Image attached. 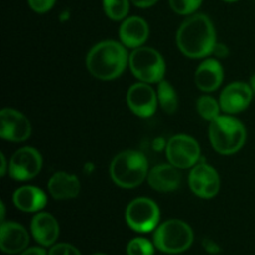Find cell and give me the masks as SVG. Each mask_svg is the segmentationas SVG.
I'll return each instance as SVG.
<instances>
[{
	"instance_id": "1",
	"label": "cell",
	"mask_w": 255,
	"mask_h": 255,
	"mask_svg": "<svg viewBox=\"0 0 255 255\" xmlns=\"http://www.w3.org/2000/svg\"><path fill=\"white\" fill-rule=\"evenodd\" d=\"M179 51L191 59H201L213 52L216 29L207 15L196 14L182 22L176 35Z\"/></svg>"
},
{
	"instance_id": "2",
	"label": "cell",
	"mask_w": 255,
	"mask_h": 255,
	"mask_svg": "<svg viewBox=\"0 0 255 255\" xmlns=\"http://www.w3.org/2000/svg\"><path fill=\"white\" fill-rule=\"evenodd\" d=\"M129 56L122 42L105 40L95 45L86 56V67L99 80H115L125 71Z\"/></svg>"
},
{
	"instance_id": "3",
	"label": "cell",
	"mask_w": 255,
	"mask_h": 255,
	"mask_svg": "<svg viewBox=\"0 0 255 255\" xmlns=\"http://www.w3.org/2000/svg\"><path fill=\"white\" fill-rule=\"evenodd\" d=\"M110 174L121 188H136L148 176V163L138 151H124L117 154L110 166Z\"/></svg>"
},
{
	"instance_id": "4",
	"label": "cell",
	"mask_w": 255,
	"mask_h": 255,
	"mask_svg": "<svg viewBox=\"0 0 255 255\" xmlns=\"http://www.w3.org/2000/svg\"><path fill=\"white\" fill-rule=\"evenodd\" d=\"M247 131L238 119L232 116H221L211 121L209 141L212 147L221 154H233L246 143Z\"/></svg>"
},
{
	"instance_id": "5",
	"label": "cell",
	"mask_w": 255,
	"mask_h": 255,
	"mask_svg": "<svg viewBox=\"0 0 255 255\" xmlns=\"http://www.w3.org/2000/svg\"><path fill=\"white\" fill-rule=\"evenodd\" d=\"M193 231L179 219H169L159 224L153 234V244L166 254H179L186 252L193 243Z\"/></svg>"
},
{
	"instance_id": "6",
	"label": "cell",
	"mask_w": 255,
	"mask_h": 255,
	"mask_svg": "<svg viewBox=\"0 0 255 255\" xmlns=\"http://www.w3.org/2000/svg\"><path fill=\"white\" fill-rule=\"evenodd\" d=\"M129 69L132 74L142 82L158 84L163 80L166 72V64L157 50L147 46L133 49L129 55Z\"/></svg>"
},
{
	"instance_id": "7",
	"label": "cell",
	"mask_w": 255,
	"mask_h": 255,
	"mask_svg": "<svg viewBox=\"0 0 255 255\" xmlns=\"http://www.w3.org/2000/svg\"><path fill=\"white\" fill-rule=\"evenodd\" d=\"M127 224L138 233H148L158 227L161 212L158 206L149 198H136L127 206L125 213Z\"/></svg>"
},
{
	"instance_id": "8",
	"label": "cell",
	"mask_w": 255,
	"mask_h": 255,
	"mask_svg": "<svg viewBox=\"0 0 255 255\" xmlns=\"http://www.w3.org/2000/svg\"><path fill=\"white\" fill-rule=\"evenodd\" d=\"M166 157L172 166L178 169L194 167L201 157V147L188 134H176L166 146Z\"/></svg>"
},
{
	"instance_id": "9",
	"label": "cell",
	"mask_w": 255,
	"mask_h": 255,
	"mask_svg": "<svg viewBox=\"0 0 255 255\" xmlns=\"http://www.w3.org/2000/svg\"><path fill=\"white\" fill-rule=\"evenodd\" d=\"M42 168V157L32 147H22L12 154L9 173L15 181H29L36 177Z\"/></svg>"
},
{
	"instance_id": "10",
	"label": "cell",
	"mask_w": 255,
	"mask_h": 255,
	"mask_svg": "<svg viewBox=\"0 0 255 255\" xmlns=\"http://www.w3.org/2000/svg\"><path fill=\"white\" fill-rule=\"evenodd\" d=\"M188 183L192 192L199 198L211 199L218 194L221 179L212 166L207 163H197L191 169Z\"/></svg>"
},
{
	"instance_id": "11",
	"label": "cell",
	"mask_w": 255,
	"mask_h": 255,
	"mask_svg": "<svg viewBox=\"0 0 255 255\" xmlns=\"http://www.w3.org/2000/svg\"><path fill=\"white\" fill-rule=\"evenodd\" d=\"M0 136L10 142L26 141L31 136V124L21 112L14 109H2L0 112Z\"/></svg>"
},
{
	"instance_id": "12",
	"label": "cell",
	"mask_w": 255,
	"mask_h": 255,
	"mask_svg": "<svg viewBox=\"0 0 255 255\" xmlns=\"http://www.w3.org/2000/svg\"><path fill=\"white\" fill-rule=\"evenodd\" d=\"M129 110L139 117H149L156 112L158 105L157 92L147 82L132 85L126 95Z\"/></svg>"
},
{
	"instance_id": "13",
	"label": "cell",
	"mask_w": 255,
	"mask_h": 255,
	"mask_svg": "<svg viewBox=\"0 0 255 255\" xmlns=\"http://www.w3.org/2000/svg\"><path fill=\"white\" fill-rule=\"evenodd\" d=\"M253 89L246 82H233L222 91L219 97L221 109L227 114H238L249 106Z\"/></svg>"
},
{
	"instance_id": "14",
	"label": "cell",
	"mask_w": 255,
	"mask_h": 255,
	"mask_svg": "<svg viewBox=\"0 0 255 255\" xmlns=\"http://www.w3.org/2000/svg\"><path fill=\"white\" fill-rule=\"evenodd\" d=\"M29 233L15 222H1L0 248L5 254H19L29 246Z\"/></svg>"
},
{
	"instance_id": "15",
	"label": "cell",
	"mask_w": 255,
	"mask_h": 255,
	"mask_svg": "<svg viewBox=\"0 0 255 255\" xmlns=\"http://www.w3.org/2000/svg\"><path fill=\"white\" fill-rule=\"evenodd\" d=\"M30 229L35 241L42 247L54 246L60 234V227L55 217L45 212H40L32 218Z\"/></svg>"
},
{
	"instance_id": "16",
	"label": "cell",
	"mask_w": 255,
	"mask_h": 255,
	"mask_svg": "<svg viewBox=\"0 0 255 255\" xmlns=\"http://www.w3.org/2000/svg\"><path fill=\"white\" fill-rule=\"evenodd\" d=\"M120 40L126 47L136 49L142 46L148 39L149 27L144 19L139 16H129L124 20L120 27Z\"/></svg>"
},
{
	"instance_id": "17",
	"label": "cell",
	"mask_w": 255,
	"mask_h": 255,
	"mask_svg": "<svg viewBox=\"0 0 255 255\" xmlns=\"http://www.w3.org/2000/svg\"><path fill=\"white\" fill-rule=\"evenodd\" d=\"M147 181L154 191L167 193L178 188L181 183V174L178 168L172 166L171 163L158 164L148 172Z\"/></svg>"
},
{
	"instance_id": "18",
	"label": "cell",
	"mask_w": 255,
	"mask_h": 255,
	"mask_svg": "<svg viewBox=\"0 0 255 255\" xmlns=\"http://www.w3.org/2000/svg\"><path fill=\"white\" fill-rule=\"evenodd\" d=\"M223 76L221 62L216 59H207L196 70L194 81L199 90L204 92H212L221 86Z\"/></svg>"
},
{
	"instance_id": "19",
	"label": "cell",
	"mask_w": 255,
	"mask_h": 255,
	"mask_svg": "<svg viewBox=\"0 0 255 255\" xmlns=\"http://www.w3.org/2000/svg\"><path fill=\"white\" fill-rule=\"evenodd\" d=\"M47 189L52 198L65 201V199L76 198L81 189V184L75 174L66 172H56L50 178L47 183Z\"/></svg>"
},
{
	"instance_id": "20",
	"label": "cell",
	"mask_w": 255,
	"mask_h": 255,
	"mask_svg": "<svg viewBox=\"0 0 255 255\" xmlns=\"http://www.w3.org/2000/svg\"><path fill=\"white\" fill-rule=\"evenodd\" d=\"M15 207L25 213L40 212L47 203L46 194L34 186H24L17 188L12 196Z\"/></svg>"
},
{
	"instance_id": "21",
	"label": "cell",
	"mask_w": 255,
	"mask_h": 255,
	"mask_svg": "<svg viewBox=\"0 0 255 255\" xmlns=\"http://www.w3.org/2000/svg\"><path fill=\"white\" fill-rule=\"evenodd\" d=\"M157 97H158V102L161 105L162 110L166 114L172 115L177 111V107H178V97H177L173 86L169 82L164 81V80L158 82Z\"/></svg>"
},
{
	"instance_id": "22",
	"label": "cell",
	"mask_w": 255,
	"mask_h": 255,
	"mask_svg": "<svg viewBox=\"0 0 255 255\" xmlns=\"http://www.w3.org/2000/svg\"><path fill=\"white\" fill-rule=\"evenodd\" d=\"M197 111L207 121H213L219 116L221 105L214 97L212 96H201L197 100Z\"/></svg>"
},
{
	"instance_id": "23",
	"label": "cell",
	"mask_w": 255,
	"mask_h": 255,
	"mask_svg": "<svg viewBox=\"0 0 255 255\" xmlns=\"http://www.w3.org/2000/svg\"><path fill=\"white\" fill-rule=\"evenodd\" d=\"M104 10L111 20H124L128 14L129 0H104Z\"/></svg>"
},
{
	"instance_id": "24",
	"label": "cell",
	"mask_w": 255,
	"mask_h": 255,
	"mask_svg": "<svg viewBox=\"0 0 255 255\" xmlns=\"http://www.w3.org/2000/svg\"><path fill=\"white\" fill-rule=\"evenodd\" d=\"M127 255H153L154 244L146 238H134L127 244Z\"/></svg>"
},
{
	"instance_id": "25",
	"label": "cell",
	"mask_w": 255,
	"mask_h": 255,
	"mask_svg": "<svg viewBox=\"0 0 255 255\" xmlns=\"http://www.w3.org/2000/svg\"><path fill=\"white\" fill-rule=\"evenodd\" d=\"M203 0H169L172 10L179 15H189L201 6Z\"/></svg>"
},
{
	"instance_id": "26",
	"label": "cell",
	"mask_w": 255,
	"mask_h": 255,
	"mask_svg": "<svg viewBox=\"0 0 255 255\" xmlns=\"http://www.w3.org/2000/svg\"><path fill=\"white\" fill-rule=\"evenodd\" d=\"M47 255H81V253L76 247L71 246V244L59 243L51 246Z\"/></svg>"
},
{
	"instance_id": "27",
	"label": "cell",
	"mask_w": 255,
	"mask_h": 255,
	"mask_svg": "<svg viewBox=\"0 0 255 255\" xmlns=\"http://www.w3.org/2000/svg\"><path fill=\"white\" fill-rule=\"evenodd\" d=\"M55 1H56V0H27V4H29V6L31 7L35 12L44 14V12L52 9V6L55 5Z\"/></svg>"
},
{
	"instance_id": "28",
	"label": "cell",
	"mask_w": 255,
	"mask_h": 255,
	"mask_svg": "<svg viewBox=\"0 0 255 255\" xmlns=\"http://www.w3.org/2000/svg\"><path fill=\"white\" fill-rule=\"evenodd\" d=\"M20 255H47L46 251L40 247H31V248H26L24 252H21Z\"/></svg>"
},
{
	"instance_id": "29",
	"label": "cell",
	"mask_w": 255,
	"mask_h": 255,
	"mask_svg": "<svg viewBox=\"0 0 255 255\" xmlns=\"http://www.w3.org/2000/svg\"><path fill=\"white\" fill-rule=\"evenodd\" d=\"M212 54L217 55V56H218V57H226L227 55L229 54V51H228V49H227L226 45L218 44V42H217L216 46H214V49H213V52H212Z\"/></svg>"
},
{
	"instance_id": "30",
	"label": "cell",
	"mask_w": 255,
	"mask_h": 255,
	"mask_svg": "<svg viewBox=\"0 0 255 255\" xmlns=\"http://www.w3.org/2000/svg\"><path fill=\"white\" fill-rule=\"evenodd\" d=\"M137 7H142V9H146V7L153 6L158 0H131Z\"/></svg>"
},
{
	"instance_id": "31",
	"label": "cell",
	"mask_w": 255,
	"mask_h": 255,
	"mask_svg": "<svg viewBox=\"0 0 255 255\" xmlns=\"http://www.w3.org/2000/svg\"><path fill=\"white\" fill-rule=\"evenodd\" d=\"M203 246H204V248L209 252V253H218V252L221 251V249H219V247L217 246L213 241H208V239H204Z\"/></svg>"
},
{
	"instance_id": "32",
	"label": "cell",
	"mask_w": 255,
	"mask_h": 255,
	"mask_svg": "<svg viewBox=\"0 0 255 255\" xmlns=\"http://www.w3.org/2000/svg\"><path fill=\"white\" fill-rule=\"evenodd\" d=\"M0 158H1V168H0V172H1V177H4L6 174V171H9V167L6 166V158H5L4 154H1Z\"/></svg>"
},
{
	"instance_id": "33",
	"label": "cell",
	"mask_w": 255,
	"mask_h": 255,
	"mask_svg": "<svg viewBox=\"0 0 255 255\" xmlns=\"http://www.w3.org/2000/svg\"><path fill=\"white\" fill-rule=\"evenodd\" d=\"M0 208H1V222H4V218H5V206L4 203L1 202V204H0Z\"/></svg>"
},
{
	"instance_id": "34",
	"label": "cell",
	"mask_w": 255,
	"mask_h": 255,
	"mask_svg": "<svg viewBox=\"0 0 255 255\" xmlns=\"http://www.w3.org/2000/svg\"><path fill=\"white\" fill-rule=\"evenodd\" d=\"M251 86H252V89H253V91L255 92V75H253L251 79Z\"/></svg>"
},
{
	"instance_id": "35",
	"label": "cell",
	"mask_w": 255,
	"mask_h": 255,
	"mask_svg": "<svg viewBox=\"0 0 255 255\" xmlns=\"http://www.w3.org/2000/svg\"><path fill=\"white\" fill-rule=\"evenodd\" d=\"M224 1H228V2H233V1H238V0H224Z\"/></svg>"
},
{
	"instance_id": "36",
	"label": "cell",
	"mask_w": 255,
	"mask_h": 255,
	"mask_svg": "<svg viewBox=\"0 0 255 255\" xmlns=\"http://www.w3.org/2000/svg\"><path fill=\"white\" fill-rule=\"evenodd\" d=\"M92 255H106V254H104V253H96V254H92Z\"/></svg>"
}]
</instances>
